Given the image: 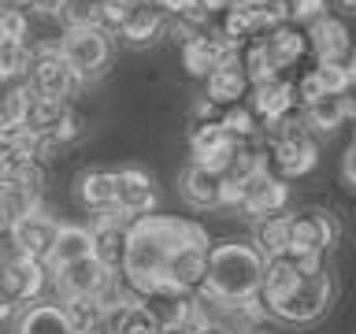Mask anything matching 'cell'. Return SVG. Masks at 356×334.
<instances>
[{"label":"cell","mask_w":356,"mask_h":334,"mask_svg":"<svg viewBox=\"0 0 356 334\" xmlns=\"http://www.w3.org/2000/svg\"><path fill=\"white\" fill-rule=\"evenodd\" d=\"M338 8V15H356V0H330Z\"/></svg>","instance_id":"obj_34"},{"label":"cell","mask_w":356,"mask_h":334,"mask_svg":"<svg viewBox=\"0 0 356 334\" xmlns=\"http://www.w3.org/2000/svg\"><path fill=\"white\" fill-rule=\"evenodd\" d=\"M316 67V74H319V82H323V89H327V97H345L353 89V82H356V74L349 71V63H312Z\"/></svg>","instance_id":"obj_26"},{"label":"cell","mask_w":356,"mask_h":334,"mask_svg":"<svg viewBox=\"0 0 356 334\" xmlns=\"http://www.w3.org/2000/svg\"><path fill=\"white\" fill-rule=\"evenodd\" d=\"M349 71L356 74V45H353V56H349Z\"/></svg>","instance_id":"obj_38"},{"label":"cell","mask_w":356,"mask_h":334,"mask_svg":"<svg viewBox=\"0 0 356 334\" xmlns=\"http://www.w3.org/2000/svg\"><path fill=\"white\" fill-rule=\"evenodd\" d=\"M119 334H163V323L156 319L145 305H134L127 312V319H122V331Z\"/></svg>","instance_id":"obj_29"},{"label":"cell","mask_w":356,"mask_h":334,"mask_svg":"<svg viewBox=\"0 0 356 334\" xmlns=\"http://www.w3.org/2000/svg\"><path fill=\"white\" fill-rule=\"evenodd\" d=\"M11 334H78L60 301H33L11 319Z\"/></svg>","instance_id":"obj_19"},{"label":"cell","mask_w":356,"mask_h":334,"mask_svg":"<svg viewBox=\"0 0 356 334\" xmlns=\"http://www.w3.org/2000/svg\"><path fill=\"white\" fill-rule=\"evenodd\" d=\"M26 86H30L38 97L63 100V104H74V100L86 93V82L71 71V63L63 60L60 49H38V52H33Z\"/></svg>","instance_id":"obj_5"},{"label":"cell","mask_w":356,"mask_h":334,"mask_svg":"<svg viewBox=\"0 0 356 334\" xmlns=\"http://www.w3.org/2000/svg\"><path fill=\"white\" fill-rule=\"evenodd\" d=\"M289 212V182L275 178L271 171H260L245 182V200H241V216L245 219H264V216H282Z\"/></svg>","instance_id":"obj_14"},{"label":"cell","mask_w":356,"mask_h":334,"mask_svg":"<svg viewBox=\"0 0 356 334\" xmlns=\"http://www.w3.org/2000/svg\"><path fill=\"white\" fill-rule=\"evenodd\" d=\"M200 8H204L211 19H219V15H227V11L234 8V0H200Z\"/></svg>","instance_id":"obj_33"},{"label":"cell","mask_w":356,"mask_h":334,"mask_svg":"<svg viewBox=\"0 0 356 334\" xmlns=\"http://www.w3.org/2000/svg\"><path fill=\"white\" fill-rule=\"evenodd\" d=\"M11 234H15V245H19L22 256L49 264L56 234H60V219H56L49 208H38L33 216H22L19 223H11Z\"/></svg>","instance_id":"obj_15"},{"label":"cell","mask_w":356,"mask_h":334,"mask_svg":"<svg viewBox=\"0 0 356 334\" xmlns=\"http://www.w3.org/2000/svg\"><path fill=\"white\" fill-rule=\"evenodd\" d=\"M234 8H271V0H234Z\"/></svg>","instance_id":"obj_37"},{"label":"cell","mask_w":356,"mask_h":334,"mask_svg":"<svg viewBox=\"0 0 356 334\" xmlns=\"http://www.w3.org/2000/svg\"><path fill=\"white\" fill-rule=\"evenodd\" d=\"M341 245V219L327 205H305L289 212V253L330 256Z\"/></svg>","instance_id":"obj_4"},{"label":"cell","mask_w":356,"mask_h":334,"mask_svg":"<svg viewBox=\"0 0 356 334\" xmlns=\"http://www.w3.org/2000/svg\"><path fill=\"white\" fill-rule=\"evenodd\" d=\"M111 267H104L97 260V256H86V260H78L71 267H60V271H52V286H49V301H67L74 297H100L104 294V286L111 283Z\"/></svg>","instance_id":"obj_7"},{"label":"cell","mask_w":356,"mask_h":334,"mask_svg":"<svg viewBox=\"0 0 356 334\" xmlns=\"http://www.w3.org/2000/svg\"><path fill=\"white\" fill-rule=\"evenodd\" d=\"M308 41H312V60L319 63H349L353 56V30L341 15H319L316 22H308Z\"/></svg>","instance_id":"obj_13"},{"label":"cell","mask_w":356,"mask_h":334,"mask_svg":"<svg viewBox=\"0 0 356 334\" xmlns=\"http://www.w3.org/2000/svg\"><path fill=\"white\" fill-rule=\"evenodd\" d=\"M334 297H338V283H334V271L327 264V267H319V271L305 275L297 283V289H289V294L267 312H271V319L282 323V327H312V323H319L330 312Z\"/></svg>","instance_id":"obj_2"},{"label":"cell","mask_w":356,"mask_h":334,"mask_svg":"<svg viewBox=\"0 0 356 334\" xmlns=\"http://www.w3.org/2000/svg\"><path fill=\"white\" fill-rule=\"evenodd\" d=\"M71 197L74 205L97 216L115 205V167H82L74 175V186H71Z\"/></svg>","instance_id":"obj_18"},{"label":"cell","mask_w":356,"mask_h":334,"mask_svg":"<svg viewBox=\"0 0 356 334\" xmlns=\"http://www.w3.org/2000/svg\"><path fill=\"white\" fill-rule=\"evenodd\" d=\"M305 119H308V130L316 134V138H334L345 122H353V111H349V100L345 97H319L316 104L305 108Z\"/></svg>","instance_id":"obj_24"},{"label":"cell","mask_w":356,"mask_h":334,"mask_svg":"<svg viewBox=\"0 0 356 334\" xmlns=\"http://www.w3.org/2000/svg\"><path fill=\"white\" fill-rule=\"evenodd\" d=\"M127 245L130 230L127 227H93V256L111 271H122L127 264Z\"/></svg>","instance_id":"obj_25"},{"label":"cell","mask_w":356,"mask_h":334,"mask_svg":"<svg viewBox=\"0 0 356 334\" xmlns=\"http://www.w3.org/2000/svg\"><path fill=\"white\" fill-rule=\"evenodd\" d=\"M208 245H178L167 260V271H163V283H171L175 289L182 294H197L204 289L208 283Z\"/></svg>","instance_id":"obj_17"},{"label":"cell","mask_w":356,"mask_h":334,"mask_svg":"<svg viewBox=\"0 0 356 334\" xmlns=\"http://www.w3.org/2000/svg\"><path fill=\"white\" fill-rule=\"evenodd\" d=\"M86 256H93V227H89V223H60L49 267L60 271V267H71L78 260H86Z\"/></svg>","instance_id":"obj_21"},{"label":"cell","mask_w":356,"mask_h":334,"mask_svg":"<svg viewBox=\"0 0 356 334\" xmlns=\"http://www.w3.org/2000/svg\"><path fill=\"white\" fill-rule=\"evenodd\" d=\"M186 141H189V152H193V164H204L211 171H222L241 145L222 127V116L204 119V122H186Z\"/></svg>","instance_id":"obj_8"},{"label":"cell","mask_w":356,"mask_h":334,"mask_svg":"<svg viewBox=\"0 0 356 334\" xmlns=\"http://www.w3.org/2000/svg\"><path fill=\"white\" fill-rule=\"evenodd\" d=\"M249 108L256 111V119H260L264 127H267V122H275V119H282L286 111L300 108L297 97H293V78H271V82L252 86Z\"/></svg>","instance_id":"obj_20"},{"label":"cell","mask_w":356,"mask_h":334,"mask_svg":"<svg viewBox=\"0 0 356 334\" xmlns=\"http://www.w3.org/2000/svg\"><path fill=\"white\" fill-rule=\"evenodd\" d=\"M282 4H286V19L300 22V26H308L319 15H327V0H282Z\"/></svg>","instance_id":"obj_30"},{"label":"cell","mask_w":356,"mask_h":334,"mask_svg":"<svg viewBox=\"0 0 356 334\" xmlns=\"http://www.w3.org/2000/svg\"><path fill=\"white\" fill-rule=\"evenodd\" d=\"M264 52L271 56L275 71L282 78H293V71L312 56V41H308V26L300 22H278L260 38Z\"/></svg>","instance_id":"obj_9"},{"label":"cell","mask_w":356,"mask_h":334,"mask_svg":"<svg viewBox=\"0 0 356 334\" xmlns=\"http://www.w3.org/2000/svg\"><path fill=\"white\" fill-rule=\"evenodd\" d=\"M249 241L256 245V253L264 260H275V256L289 253V212L282 216H264L249 223Z\"/></svg>","instance_id":"obj_23"},{"label":"cell","mask_w":356,"mask_h":334,"mask_svg":"<svg viewBox=\"0 0 356 334\" xmlns=\"http://www.w3.org/2000/svg\"><path fill=\"white\" fill-rule=\"evenodd\" d=\"M252 93V82H249V71H245V60H241V49L222 56L219 67L204 78V97L216 104L219 111H227L241 100H249Z\"/></svg>","instance_id":"obj_10"},{"label":"cell","mask_w":356,"mask_h":334,"mask_svg":"<svg viewBox=\"0 0 356 334\" xmlns=\"http://www.w3.org/2000/svg\"><path fill=\"white\" fill-rule=\"evenodd\" d=\"M341 182L349 193H356V138L341 149Z\"/></svg>","instance_id":"obj_31"},{"label":"cell","mask_w":356,"mask_h":334,"mask_svg":"<svg viewBox=\"0 0 356 334\" xmlns=\"http://www.w3.org/2000/svg\"><path fill=\"white\" fill-rule=\"evenodd\" d=\"M264 256L256 253V245L241 234L230 238H216L208 253V283L204 289H211L222 301H249L260 297V283H264Z\"/></svg>","instance_id":"obj_1"},{"label":"cell","mask_w":356,"mask_h":334,"mask_svg":"<svg viewBox=\"0 0 356 334\" xmlns=\"http://www.w3.org/2000/svg\"><path fill=\"white\" fill-rule=\"evenodd\" d=\"M167 30H171V19H167L160 8L156 4H138L127 15L115 41H122L134 52H145V49H156V45L167 38Z\"/></svg>","instance_id":"obj_16"},{"label":"cell","mask_w":356,"mask_h":334,"mask_svg":"<svg viewBox=\"0 0 356 334\" xmlns=\"http://www.w3.org/2000/svg\"><path fill=\"white\" fill-rule=\"evenodd\" d=\"M222 186H227L222 171H211L204 164L189 160L182 171H178V197H182V205L193 208V212H219L222 208Z\"/></svg>","instance_id":"obj_11"},{"label":"cell","mask_w":356,"mask_h":334,"mask_svg":"<svg viewBox=\"0 0 356 334\" xmlns=\"http://www.w3.org/2000/svg\"><path fill=\"white\" fill-rule=\"evenodd\" d=\"M100 8L104 0H67L60 8V19L67 26H100Z\"/></svg>","instance_id":"obj_27"},{"label":"cell","mask_w":356,"mask_h":334,"mask_svg":"<svg viewBox=\"0 0 356 334\" xmlns=\"http://www.w3.org/2000/svg\"><path fill=\"white\" fill-rule=\"evenodd\" d=\"M30 38V11H11L0 8V45L26 41Z\"/></svg>","instance_id":"obj_28"},{"label":"cell","mask_w":356,"mask_h":334,"mask_svg":"<svg viewBox=\"0 0 356 334\" xmlns=\"http://www.w3.org/2000/svg\"><path fill=\"white\" fill-rule=\"evenodd\" d=\"M63 60L71 63V71L82 78L86 86H97L100 78L111 71L115 60V38L104 33L100 26H67L63 41H60Z\"/></svg>","instance_id":"obj_3"},{"label":"cell","mask_w":356,"mask_h":334,"mask_svg":"<svg viewBox=\"0 0 356 334\" xmlns=\"http://www.w3.org/2000/svg\"><path fill=\"white\" fill-rule=\"evenodd\" d=\"M115 205L134 219L156 216V208H160V186L141 167H119L115 171Z\"/></svg>","instance_id":"obj_12"},{"label":"cell","mask_w":356,"mask_h":334,"mask_svg":"<svg viewBox=\"0 0 356 334\" xmlns=\"http://www.w3.org/2000/svg\"><path fill=\"white\" fill-rule=\"evenodd\" d=\"M152 4L160 8L167 19H182V15H189V11L200 8V0H152Z\"/></svg>","instance_id":"obj_32"},{"label":"cell","mask_w":356,"mask_h":334,"mask_svg":"<svg viewBox=\"0 0 356 334\" xmlns=\"http://www.w3.org/2000/svg\"><path fill=\"white\" fill-rule=\"evenodd\" d=\"M4 227H11V223L4 219V212H0V230H4Z\"/></svg>","instance_id":"obj_39"},{"label":"cell","mask_w":356,"mask_h":334,"mask_svg":"<svg viewBox=\"0 0 356 334\" xmlns=\"http://www.w3.org/2000/svg\"><path fill=\"white\" fill-rule=\"evenodd\" d=\"M264 167L282 182H297L308 178L319 167V138H293V141H267L264 138Z\"/></svg>","instance_id":"obj_6"},{"label":"cell","mask_w":356,"mask_h":334,"mask_svg":"<svg viewBox=\"0 0 356 334\" xmlns=\"http://www.w3.org/2000/svg\"><path fill=\"white\" fill-rule=\"evenodd\" d=\"M308 271H300V264L293 260V256H275V260H267L264 264V283H260V301L267 308L278 305L289 289H297V283L305 278Z\"/></svg>","instance_id":"obj_22"},{"label":"cell","mask_w":356,"mask_h":334,"mask_svg":"<svg viewBox=\"0 0 356 334\" xmlns=\"http://www.w3.org/2000/svg\"><path fill=\"white\" fill-rule=\"evenodd\" d=\"M67 4V0H33V8H41V11H60Z\"/></svg>","instance_id":"obj_36"},{"label":"cell","mask_w":356,"mask_h":334,"mask_svg":"<svg viewBox=\"0 0 356 334\" xmlns=\"http://www.w3.org/2000/svg\"><path fill=\"white\" fill-rule=\"evenodd\" d=\"M353 138H356V130H353Z\"/></svg>","instance_id":"obj_40"},{"label":"cell","mask_w":356,"mask_h":334,"mask_svg":"<svg viewBox=\"0 0 356 334\" xmlns=\"http://www.w3.org/2000/svg\"><path fill=\"white\" fill-rule=\"evenodd\" d=\"M0 8H11V11H30L33 0H0Z\"/></svg>","instance_id":"obj_35"}]
</instances>
